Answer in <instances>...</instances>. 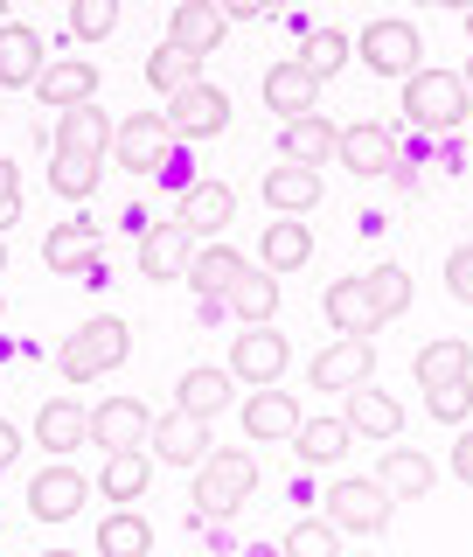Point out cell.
<instances>
[{"mask_svg":"<svg viewBox=\"0 0 473 557\" xmlns=\"http://www.w3.org/2000/svg\"><path fill=\"white\" fill-rule=\"evenodd\" d=\"M231 216H237V196H231V188H223V182H188L182 188V231L188 237H223V231H231Z\"/></svg>","mask_w":473,"mask_h":557,"instance_id":"obj_17","label":"cell"},{"mask_svg":"<svg viewBox=\"0 0 473 557\" xmlns=\"http://www.w3.org/2000/svg\"><path fill=\"white\" fill-rule=\"evenodd\" d=\"M91 502V481L77 474V467H42V474L28 481V509H35V522H70Z\"/></svg>","mask_w":473,"mask_h":557,"instance_id":"obj_13","label":"cell"},{"mask_svg":"<svg viewBox=\"0 0 473 557\" xmlns=\"http://www.w3.org/2000/svg\"><path fill=\"white\" fill-rule=\"evenodd\" d=\"M292 63H300L313 84H327V77H335V70L348 63V35H341V28H313V35H307V49H300Z\"/></svg>","mask_w":473,"mask_h":557,"instance_id":"obj_38","label":"cell"},{"mask_svg":"<svg viewBox=\"0 0 473 557\" xmlns=\"http://www.w3.org/2000/svg\"><path fill=\"white\" fill-rule=\"evenodd\" d=\"M244 272H251V258H244V251H231V244H209V251H196V258H188V286H196L202 293V300H231V286H237V278Z\"/></svg>","mask_w":473,"mask_h":557,"instance_id":"obj_22","label":"cell"},{"mask_svg":"<svg viewBox=\"0 0 473 557\" xmlns=\"http://www.w3.org/2000/svg\"><path fill=\"white\" fill-rule=\"evenodd\" d=\"M231 391H237L231 370H209V362H202V370L182 376V405H174V411H188V418H202V425H209V418L231 405Z\"/></svg>","mask_w":473,"mask_h":557,"instance_id":"obj_33","label":"cell"},{"mask_svg":"<svg viewBox=\"0 0 473 557\" xmlns=\"http://www.w3.org/2000/svg\"><path fill=\"white\" fill-rule=\"evenodd\" d=\"M466 35H473V8H466Z\"/></svg>","mask_w":473,"mask_h":557,"instance_id":"obj_51","label":"cell"},{"mask_svg":"<svg viewBox=\"0 0 473 557\" xmlns=\"http://www.w3.org/2000/svg\"><path fill=\"white\" fill-rule=\"evenodd\" d=\"M84 440H91V411H84L77 397H49V405L35 411V446L70 453V446H84Z\"/></svg>","mask_w":473,"mask_h":557,"instance_id":"obj_27","label":"cell"},{"mask_svg":"<svg viewBox=\"0 0 473 557\" xmlns=\"http://www.w3.org/2000/svg\"><path fill=\"white\" fill-rule=\"evenodd\" d=\"M362 286H370V307H376V327L383 321H397V313L411 307V272L404 265H376L370 278H362Z\"/></svg>","mask_w":473,"mask_h":557,"instance_id":"obj_39","label":"cell"},{"mask_svg":"<svg viewBox=\"0 0 473 557\" xmlns=\"http://www.w3.org/2000/svg\"><path fill=\"white\" fill-rule=\"evenodd\" d=\"M147 84H153L161 98H182L188 84H202V63H196V57H182L174 42H161V49L147 57Z\"/></svg>","mask_w":473,"mask_h":557,"instance_id":"obj_37","label":"cell"},{"mask_svg":"<svg viewBox=\"0 0 473 557\" xmlns=\"http://www.w3.org/2000/svg\"><path fill=\"white\" fill-rule=\"evenodd\" d=\"M57 153H63V161H91V168H104V153H112V119H104L98 104L57 112Z\"/></svg>","mask_w":473,"mask_h":557,"instance_id":"obj_14","label":"cell"},{"mask_svg":"<svg viewBox=\"0 0 473 557\" xmlns=\"http://www.w3.org/2000/svg\"><path fill=\"white\" fill-rule=\"evenodd\" d=\"M258 196H265L278 216H313V209H321V174H307V168H272L265 182H258Z\"/></svg>","mask_w":473,"mask_h":557,"instance_id":"obj_29","label":"cell"},{"mask_svg":"<svg viewBox=\"0 0 473 557\" xmlns=\"http://www.w3.org/2000/svg\"><path fill=\"white\" fill-rule=\"evenodd\" d=\"M0 313H8V300H0Z\"/></svg>","mask_w":473,"mask_h":557,"instance_id":"obj_52","label":"cell"},{"mask_svg":"<svg viewBox=\"0 0 473 557\" xmlns=\"http://www.w3.org/2000/svg\"><path fill=\"white\" fill-rule=\"evenodd\" d=\"M49 188H57V196H70V202H84L98 188V168L91 161H63L57 153V168H49Z\"/></svg>","mask_w":473,"mask_h":557,"instance_id":"obj_43","label":"cell"},{"mask_svg":"<svg viewBox=\"0 0 473 557\" xmlns=\"http://www.w3.org/2000/svg\"><path fill=\"white\" fill-rule=\"evenodd\" d=\"M348 440H356V432H348L341 418H300V432H292V453H300L307 467H335L341 453H348Z\"/></svg>","mask_w":473,"mask_h":557,"instance_id":"obj_32","label":"cell"},{"mask_svg":"<svg viewBox=\"0 0 473 557\" xmlns=\"http://www.w3.org/2000/svg\"><path fill=\"white\" fill-rule=\"evenodd\" d=\"M327 321H335V335H376L370 286H362V278H335V286H327Z\"/></svg>","mask_w":473,"mask_h":557,"instance_id":"obj_31","label":"cell"},{"mask_svg":"<svg viewBox=\"0 0 473 557\" xmlns=\"http://www.w3.org/2000/svg\"><path fill=\"white\" fill-rule=\"evenodd\" d=\"M112 28H119L112 0H77V8H70V35H77V42H104Z\"/></svg>","mask_w":473,"mask_h":557,"instance_id":"obj_41","label":"cell"},{"mask_svg":"<svg viewBox=\"0 0 473 557\" xmlns=\"http://www.w3.org/2000/svg\"><path fill=\"white\" fill-rule=\"evenodd\" d=\"M313 98H321V84H313L292 57L265 70V104H272L278 119H286V126H292V119H313Z\"/></svg>","mask_w":473,"mask_h":557,"instance_id":"obj_26","label":"cell"},{"mask_svg":"<svg viewBox=\"0 0 473 557\" xmlns=\"http://www.w3.org/2000/svg\"><path fill=\"white\" fill-rule=\"evenodd\" d=\"M432 481H439V467H432L418 446H390V453H383V467H376V487L390 502H425Z\"/></svg>","mask_w":473,"mask_h":557,"instance_id":"obj_19","label":"cell"},{"mask_svg":"<svg viewBox=\"0 0 473 557\" xmlns=\"http://www.w3.org/2000/svg\"><path fill=\"white\" fill-rule=\"evenodd\" d=\"M126 356H133V327L119 313H98V321H84L57 348V370H63V383H91V376H112Z\"/></svg>","mask_w":473,"mask_h":557,"instance_id":"obj_2","label":"cell"},{"mask_svg":"<svg viewBox=\"0 0 473 557\" xmlns=\"http://www.w3.org/2000/svg\"><path fill=\"white\" fill-rule=\"evenodd\" d=\"M425 411L439 418V425H466V411H473V376H466V383H439V391H425Z\"/></svg>","mask_w":473,"mask_h":557,"instance_id":"obj_42","label":"cell"},{"mask_svg":"<svg viewBox=\"0 0 473 557\" xmlns=\"http://www.w3.org/2000/svg\"><path fill=\"white\" fill-rule=\"evenodd\" d=\"M8 223H22V168L0 161V237H8Z\"/></svg>","mask_w":473,"mask_h":557,"instance_id":"obj_45","label":"cell"},{"mask_svg":"<svg viewBox=\"0 0 473 557\" xmlns=\"http://www.w3.org/2000/svg\"><path fill=\"white\" fill-rule=\"evenodd\" d=\"M251 495H258V460H251L244 446H216V453L196 467V495H188V502H196V522H202V516L223 522V516H237Z\"/></svg>","mask_w":473,"mask_h":557,"instance_id":"obj_1","label":"cell"},{"mask_svg":"<svg viewBox=\"0 0 473 557\" xmlns=\"http://www.w3.org/2000/svg\"><path fill=\"white\" fill-rule=\"evenodd\" d=\"M278 557H341V530H327L321 516H307V522H292V530H286Z\"/></svg>","mask_w":473,"mask_h":557,"instance_id":"obj_40","label":"cell"},{"mask_svg":"<svg viewBox=\"0 0 473 557\" xmlns=\"http://www.w3.org/2000/svg\"><path fill=\"white\" fill-rule=\"evenodd\" d=\"M153 550V530H147V516H133V509H112L98 522V557H147Z\"/></svg>","mask_w":473,"mask_h":557,"instance_id":"obj_36","label":"cell"},{"mask_svg":"<svg viewBox=\"0 0 473 557\" xmlns=\"http://www.w3.org/2000/svg\"><path fill=\"white\" fill-rule=\"evenodd\" d=\"M49 70V49L28 22H0V84L8 91H35V77Z\"/></svg>","mask_w":473,"mask_h":557,"instance_id":"obj_15","label":"cell"},{"mask_svg":"<svg viewBox=\"0 0 473 557\" xmlns=\"http://www.w3.org/2000/svg\"><path fill=\"white\" fill-rule=\"evenodd\" d=\"M42 557H84V550H42Z\"/></svg>","mask_w":473,"mask_h":557,"instance_id":"obj_49","label":"cell"},{"mask_svg":"<svg viewBox=\"0 0 473 557\" xmlns=\"http://www.w3.org/2000/svg\"><path fill=\"white\" fill-rule=\"evenodd\" d=\"M292 348L278 327H244V335L231 342V383H251V391H272L278 376H286Z\"/></svg>","mask_w":473,"mask_h":557,"instance_id":"obj_6","label":"cell"},{"mask_svg":"<svg viewBox=\"0 0 473 557\" xmlns=\"http://www.w3.org/2000/svg\"><path fill=\"white\" fill-rule=\"evenodd\" d=\"M356 49H362V63H370L376 77H418V70H425V35H418L411 22H397V14L370 22Z\"/></svg>","mask_w":473,"mask_h":557,"instance_id":"obj_4","label":"cell"},{"mask_svg":"<svg viewBox=\"0 0 473 557\" xmlns=\"http://www.w3.org/2000/svg\"><path fill=\"white\" fill-rule=\"evenodd\" d=\"M147 481H153L147 453H104V467H98V495L104 502H139Z\"/></svg>","mask_w":473,"mask_h":557,"instance_id":"obj_34","label":"cell"},{"mask_svg":"<svg viewBox=\"0 0 473 557\" xmlns=\"http://www.w3.org/2000/svg\"><path fill=\"white\" fill-rule=\"evenodd\" d=\"M0 272H8V237H0Z\"/></svg>","mask_w":473,"mask_h":557,"instance_id":"obj_50","label":"cell"},{"mask_svg":"<svg viewBox=\"0 0 473 557\" xmlns=\"http://www.w3.org/2000/svg\"><path fill=\"white\" fill-rule=\"evenodd\" d=\"M307 258H313V223H300V216L265 223V237H258V265H265L272 278L278 272H300Z\"/></svg>","mask_w":473,"mask_h":557,"instance_id":"obj_25","label":"cell"},{"mask_svg":"<svg viewBox=\"0 0 473 557\" xmlns=\"http://www.w3.org/2000/svg\"><path fill=\"white\" fill-rule=\"evenodd\" d=\"M370 370H376V348H370V335H335V348H321L313 356V391H356V383H370Z\"/></svg>","mask_w":473,"mask_h":557,"instance_id":"obj_10","label":"cell"},{"mask_svg":"<svg viewBox=\"0 0 473 557\" xmlns=\"http://www.w3.org/2000/svg\"><path fill=\"white\" fill-rule=\"evenodd\" d=\"M42 265L49 272H98V231L91 223H57L42 237Z\"/></svg>","mask_w":473,"mask_h":557,"instance_id":"obj_30","label":"cell"},{"mask_svg":"<svg viewBox=\"0 0 473 557\" xmlns=\"http://www.w3.org/2000/svg\"><path fill=\"white\" fill-rule=\"evenodd\" d=\"M161 119H167L174 139H216L231 126V91H223V84H188L182 98H167Z\"/></svg>","mask_w":473,"mask_h":557,"instance_id":"obj_8","label":"cell"},{"mask_svg":"<svg viewBox=\"0 0 473 557\" xmlns=\"http://www.w3.org/2000/svg\"><path fill=\"white\" fill-rule=\"evenodd\" d=\"M223 28H231V22H223L216 0H182V8L167 14V42L182 49V57H196V63L223 42Z\"/></svg>","mask_w":473,"mask_h":557,"instance_id":"obj_16","label":"cell"},{"mask_svg":"<svg viewBox=\"0 0 473 557\" xmlns=\"http://www.w3.org/2000/svg\"><path fill=\"white\" fill-rule=\"evenodd\" d=\"M223 307H231L244 327H272V313H278V278H272V272H244Z\"/></svg>","mask_w":473,"mask_h":557,"instance_id":"obj_35","label":"cell"},{"mask_svg":"<svg viewBox=\"0 0 473 557\" xmlns=\"http://www.w3.org/2000/svg\"><path fill=\"white\" fill-rule=\"evenodd\" d=\"M14 453H22V432H14L8 418H0V467H14Z\"/></svg>","mask_w":473,"mask_h":557,"instance_id":"obj_47","label":"cell"},{"mask_svg":"<svg viewBox=\"0 0 473 557\" xmlns=\"http://www.w3.org/2000/svg\"><path fill=\"white\" fill-rule=\"evenodd\" d=\"M335 139H341V126H335L327 112H313V119H292V126H286V139H278V153H286L292 168L321 174L327 161H335Z\"/></svg>","mask_w":473,"mask_h":557,"instance_id":"obj_23","label":"cell"},{"mask_svg":"<svg viewBox=\"0 0 473 557\" xmlns=\"http://www.w3.org/2000/svg\"><path fill=\"white\" fill-rule=\"evenodd\" d=\"M341 425L362 432V440H397V432H404V405H397L390 391H376V383H356V391H348Z\"/></svg>","mask_w":473,"mask_h":557,"instance_id":"obj_18","label":"cell"},{"mask_svg":"<svg viewBox=\"0 0 473 557\" xmlns=\"http://www.w3.org/2000/svg\"><path fill=\"white\" fill-rule=\"evenodd\" d=\"M153 453H161L167 467H202L209 460V425L202 418H188V411H167V418H153Z\"/></svg>","mask_w":473,"mask_h":557,"instance_id":"obj_20","label":"cell"},{"mask_svg":"<svg viewBox=\"0 0 473 557\" xmlns=\"http://www.w3.org/2000/svg\"><path fill=\"white\" fill-rule=\"evenodd\" d=\"M147 432H153V418H147L139 397H104L91 411V440L104 453H147Z\"/></svg>","mask_w":473,"mask_h":557,"instance_id":"obj_12","label":"cell"},{"mask_svg":"<svg viewBox=\"0 0 473 557\" xmlns=\"http://www.w3.org/2000/svg\"><path fill=\"white\" fill-rule=\"evenodd\" d=\"M292 432H300V405H292L286 391L244 397V440L251 446H278V440H292Z\"/></svg>","mask_w":473,"mask_h":557,"instance_id":"obj_21","label":"cell"},{"mask_svg":"<svg viewBox=\"0 0 473 557\" xmlns=\"http://www.w3.org/2000/svg\"><path fill=\"white\" fill-rule=\"evenodd\" d=\"M473 112L460 70H418V77H404V119L418 133H460Z\"/></svg>","mask_w":473,"mask_h":557,"instance_id":"obj_3","label":"cell"},{"mask_svg":"<svg viewBox=\"0 0 473 557\" xmlns=\"http://www.w3.org/2000/svg\"><path fill=\"white\" fill-rule=\"evenodd\" d=\"M335 161L348 174H362V182H376V174H397V168H404V147H397L390 126H370V119H362V126H341Z\"/></svg>","mask_w":473,"mask_h":557,"instance_id":"obj_9","label":"cell"},{"mask_svg":"<svg viewBox=\"0 0 473 557\" xmlns=\"http://www.w3.org/2000/svg\"><path fill=\"white\" fill-rule=\"evenodd\" d=\"M452 474L473 487V432H460V440H452Z\"/></svg>","mask_w":473,"mask_h":557,"instance_id":"obj_46","label":"cell"},{"mask_svg":"<svg viewBox=\"0 0 473 557\" xmlns=\"http://www.w3.org/2000/svg\"><path fill=\"white\" fill-rule=\"evenodd\" d=\"M112 161H119V168H133V174L167 168V161H174V133H167V119H161V112H133L126 126H112Z\"/></svg>","mask_w":473,"mask_h":557,"instance_id":"obj_7","label":"cell"},{"mask_svg":"<svg viewBox=\"0 0 473 557\" xmlns=\"http://www.w3.org/2000/svg\"><path fill=\"white\" fill-rule=\"evenodd\" d=\"M460 84H466V98H473V63H466V70H460Z\"/></svg>","mask_w":473,"mask_h":557,"instance_id":"obj_48","label":"cell"},{"mask_svg":"<svg viewBox=\"0 0 473 557\" xmlns=\"http://www.w3.org/2000/svg\"><path fill=\"white\" fill-rule=\"evenodd\" d=\"M390 516H397V502L383 495L376 481H335L327 487V530H356V536H383L390 530Z\"/></svg>","mask_w":473,"mask_h":557,"instance_id":"obj_5","label":"cell"},{"mask_svg":"<svg viewBox=\"0 0 473 557\" xmlns=\"http://www.w3.org/2000/svg\"><path fill=\"white\" fill-rule=\"evenodd\" d=\"M446 293H452L460 307H473V244H460V251L446 258Z\"/></svg>","mask_w":473,"mask_h":557,"instance_id":"obj_44","label":"cell"},{"mask_svg":"<svg viewBox=\"0 0 473 557\" xmlns=\"http://www.w3.org/2000/svg\"><path fill=\"white\" fill-rule=\"evenodd\" d=\"M196 251H202V244L188 237L182 223H153V231L139 237V272H147V278H182Z\"/></svg>","mask_w":473,"mask_h":557,"instance_id":"obj_24","label":"cell"},{"mask_svg":"<svg viewBox=\"0 0 473 557\" xmlns=\"http://www.w3.org/2000/svg\"><path fill=\"white\" fill-rule=\"evenodd\" d=\"M35 98L49 104V112H77V104H98V63L91 57H57L35 77Z\"/></svg>","mask_w":473,"mask_h":557,"instance_id":"obj_11","label":"cell"},{"mask_svg":"<svg viewBox=\"0 0 473 557\" xmlns=\"http://www.w3.org/2000/svg\"><path fill=\"white\" fill-rule=\"evenodd\" d=\"M411 376L425 383V391H439V383H466L473 376V348L460 335H439V342H425L411 356Z\"/></svg>","mask_w":473,"mask_h":557,"instance_id":"obj_28","label":"cell"}]
</instances>
